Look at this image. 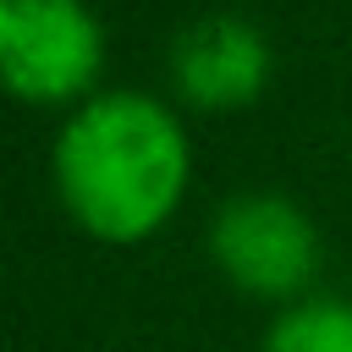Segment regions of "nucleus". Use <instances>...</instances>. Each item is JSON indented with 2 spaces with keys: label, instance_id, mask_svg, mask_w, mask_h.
<instances>
[{
  "label": "nucleus",
  "instance_id": "obj_1",
  "mask_svg": "<svg viewBox=\"0 0 352 352\" xmlns=\"http://www.w3.org/2000/svg\"><path fill=\"white\" fill-rule=\"evenodd\" d=\"M182 182V138L170 116L132 94H104L72 116L60 138V187L99 231H143Z\"/></svg>",
  "mask_w": 352,
  "mask_h": 352
},
{
  "label": "nucleus",
  "instance_id": "obj_2",
  "mask_svg": "<svg viewBox=\"0 0 352 352\" xmlns=\"http://www.w3.org/2000/svg\"><path fill=\"white\" fill-rule=\"evenodd\" d=\"M0 60L22 94H60L94 66V22L77 0H0Z\"/></svg>",
  "mask_w": 352,
  "mask_h": 352
},
{
  "label": "nucleus",
  "instance_id": "obj_3",
  "mask_svg": "<svg viewBox=\"0 0 352 352\" xmlns=\"http://www.w3.org/2000/svg\"><path fill=\"white\" fill-rule=\"evenodd\" d=\"M214 248L236 280L270 292L302 280L314 264V236L302 214L280 198H231L214 214Z\"/></svg>",
  "mask_w": 352,
  "mask_h": 352
},
{
  "label": "nucleus",
  "instance_id": "obj_4",
  "mask_svg": "<svg viewBox=\"0 0 352 352\" xmlns=\"http://www.w3.org/2000/svg\"><path fill=\"white\" fill-rule=\"evenodd\" d=\"M176 72L187 82L192 99H236L258 82L264 72V44L253 28L231 22V16H209L192 33H182L176 44Z\"/></svg>",
  "mask_w": 352,
  "mask_h": 352
},
{
  "label": "nucleus",
  "instance_id": "obj_5",
  "mask_svg": "<svg viewBox=\"0 0 352 352\" xmlns=\"http://www.w3.org/2000/svg\"><path fill=\"white\" fill-rule=\"evenodd\" d=\"M264 352H352V308L346 302H308V308H292Z\"/></svg>",
  "mask_w": 352,
  "mask_h": 352
}]
</instances>
